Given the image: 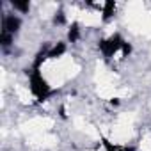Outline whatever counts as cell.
Instances as JSON below:
<instances>
[{
	"mask_svg": "<svg viewBox=\"0 0 151 151\" xmlns=\"http://www.w3.org/2000/svg\"><path fill=\"white\" fill-rule=\"evenodd\" d=\"M30 89H32V93L36 94V98L39 100V101H45L48 96H52L55 91H52L50 87H48V84L43 80V77L39 75V69H32L30 71Z\"/></svg>",
	"mask_w": 151,
	"mask_h": 151,
	"instance_id": "1",
	"label": "cell"
},
{
	"mask_svg": "<svg viewBox=\"0 0 151 151\" xmlns=\"http://www.w3.org/2000/svg\"><path fill=\"white\" fill-rule=\"evenodd\" d=\"M124 46V41L119 37V36H112L110 39H107V41H100V50L103 52V55L105 57H112L119 48H123Z\"/></svg>",
	"mask_w": 151,
	"mask_h": 151,
	"instance_id": "2",
	"label": "cell"
},
{
	"mask_svg": "<svg viewBox=\"0 0 151 151\" xmlns=\"http://www.w3.org/2000/svg\"><path fill=\"white\" fill-rule=\"evenodd\" d=\"M20 25H22V20L14 14H6L4 20H2V32H7L11 36H14L18 30H20Z\"/></svg>",
	"mask_w": 151,
	"mask_h": 151,
	"instance_id": "3",
	"label": "cell"
},
{
	"mask_svg": "<svg viewBox=\"0 0 151 151\" xmlns=\"http://www.w3.org/2000/svg\"><path fill=\"white\" fill-rule=\"evenodd\" d=\"M64 50H66V46H64V43H59L57 46H53L50 52H48V57L50 59H55V57H59V55H62L64 53Z\"/></svg>",
	"mask_w": 151,
	"mask_h": 151,
	"instance_id": "4",
	"label": "cell"
},
{
	"mask_svg": "<svg viewBox=\"0 0 151 151\" xmlns=\"http://www.w3.org/2000/svg\"><path fill=\"white\" fill-rule=\"evenodd\" d=\"M114 2H107L105 4V9H103V20H109L112 14H114Z\"/></svg>",
	"mask_w": 151,
	"mask_h": 151,
	"instance_id": "5",
	"label": "cell"
},
{
	"mask_svg": "<svg viewBox=\"0 0 151 151\" xmlns=\"http://www.w3.org/2000/svg\"><path fill=\"white\" fill-rule=\"evenodd\" d=\"M11 6H13L14 9H20L22 13H27V11L30 9V4H29V2H14V0H13Z\"/></svg>",
	"mask_w": 151,
	"mask_h": 151,
	"instance_id": "6",
	"label": "cell"
},
{
	"mask_svg": "<svg viewBox=\"0 0 151 151\" xmlns=\"http://www.w3.org/2000/svg\"><path fill=\"white\" fill-rule=\"evenodd\" d=\"M78 25L77 23H73V27H71V30H69V34H68V37H69V41L71 43H75V41H77L78 39Z\"/></svg>",
	"mask_w": 151,
	"mask_h": 151,
	"instance_id": "7",
	"label": "cell"
},
{
	"mask_svg": "<svg viewBox=\"0 0 151 151\" xmlns=\"http://www.w3.org/2000/svg\"><path fill=\"white\" fill-rule=\"evenodd\" d=\"M53 23H59V25H60V23H64V16H62V13H59V14L53 18Z\"/></svg>",
	"mask_w": 151,
	"mask_h": 151,
	"instance_id": "8",
	"label": "cell"
}]
</instances>
